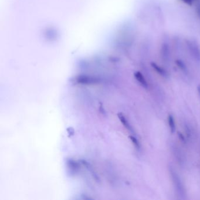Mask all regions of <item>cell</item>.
Here are the masks:
<instances>
[{
  "label": "cell",
  "instance_id": "1",
  "mask_svg": "<svg viewBox=\"0 0 200 200\" xmlns=\"http://www.w3.org/2000/svg\"><path fill=\"white\" fill-rule=\"evenodd\" d=\"M170 173L176 188V190H177L178 195L180 197H184L185 195L184 188L178 174L171 167L170 168Z\"/></svg>",
  "mask_w": 200,
  "mask_h": 200
},
{
  "label": "cell",
  "instance_id": "2",
  "mask_svg": "<svg viewBox=\"0 0 200 200\" xmlns=\"http://www.w3.org/2000/svg\"><path fill=\"white\" fill-rule=\"evenodd\" d=\"M134 76L136 79L137 80V81L142 86H143L145 88H147L148 87V84L141 73H140V72H136L134 73Z\"/></svg>",
  "mask_w": 200,
  "mask_h": 200
},
{
  "label": "cell",
  "instance_id": "3",
  "mask_svg": "<svg viewBox=\"0 0 200 200\" xmlns=\"http://www.w3.org/2000/svg\"><path fill=\"white\" fill-rule=\"evenodd\" d=\"M118 117L120 119V121L122 123V124L124 125V126L128 129L129 130L132 131V129L130 125V124L129 123V122H128V121L126 120V117L123 116V114L122 113H118Z\"/></svg>",
  "mask_w": 200,
  "mask_h": 200
},
{
  "label": "cell",
  "instance_id": "4",
  "mask_svg": "<svg viewBox=\"0 0 200 200\" xmlns=\"http://www.w3.org/2000/svg\"><path fill=\"white\" fill-rule=\"evenodd\" d=\"M168 121H169V127H170L171 132L172 133H174L176 131V125H175L174 117L172 115H171V114L169 115Z\"/></svg>",
  "mask_w": 200,
  "mask_h": 200
},
{
  "label": "cell",
  "instance_id": "5",
  "mask_svg": "<svg viewBox=\"0 0 200 200\" xmlns=\"http://www.w3.org/2000/svg\"><path fill=\"white\" fill-rule=\"evenodd\" d=\"M152 66L154 68V69L159 73V74H160L163 76H166L167 75V73L166 72V70L164 69H163V68H162L161 67H160L158 66V65H157L155 63H152L151 64Z\"/></svg>",
  "mask_w": 200,
  "mask_h": 200
},
{
  "label": "cell",
  "instance_id": "6",
  "mask_svg": "<svg viewBox=\"0 0 200 200\" xmlns=\"http://www.w3.org/2000/svg\"><path fill=\"white\" fill-rule=\"evenodd\" d=\"M129 138L131 140V141H132V143H133V144L135 146V147L137 148H140V144H139V143L137 139L135 137L132 136H130Z\"/></svg>",
  "mask_w": 200,
  "mask_h": 200
},
{
  "label": "cell",
  "instance_id": "7",
  "mask_svg": "<svg viewBox=\"0 0 200 200\" xmlns=\"http://www.w3.org/2000/svg\"><path fill=\"white\" fill-rule=\"evenodd\" d=\"M178 136H179L180 138L182 140H184V137L183 136V134H181V133H178Z\"/></svg>",
  "mask_w": 200,
  "mask_h": 200
},
{
  "label": "cell",
  "instance_id": "8",
  "mask_svg": "<svg viewBox=\"0 0 200 200\" xmlns=\"http://www.w3.org/2000/svg\"><path fill=\"white\" fill-rule=\"evenodd\" d=\"M198 93L200 96V85H198Z\"/></svg>",
  "mask_w": 200,
  "mask_h": 200
}]
</instances>
